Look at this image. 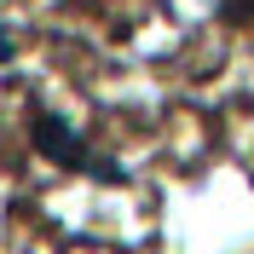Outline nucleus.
I'll list each match as a JSON object with an SVG mask.
<instances>
[{"instance_id": "f257e3e1", "label": "nucleus", "mask_w": 254, "mask_h": 254, "mask_svg": "<svg viewBox=\"0 0 254 254\" xmlns=\"http://www.w3.org/2000/svg\"><path fill=\"white\" fill-rule=\"evenodd\" d=\"M35 139H41V150H47V156H58V162H75V168L87 162L81 139H75V133H69L64 122H41V127H35Z\"/></svg>"}]
</instances>
